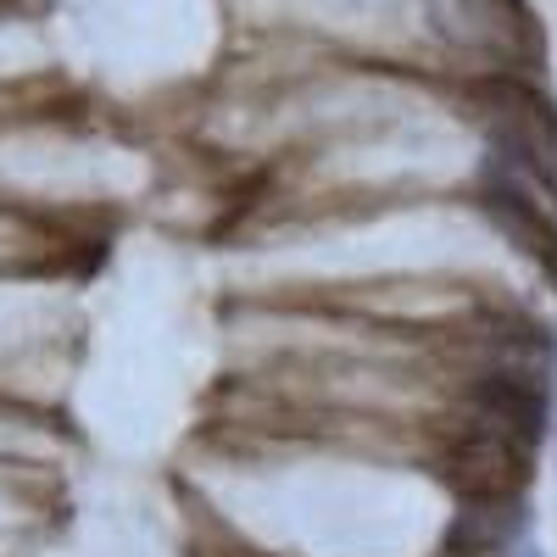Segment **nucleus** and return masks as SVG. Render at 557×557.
I'll list each match as a JSON object with an SVG mask.
<instances>
[{"label": "nucleus", "instance_id": "f257e3e1", "mask_svg": "<svg viewBox=\"0 0 557 557\" xmlns=\"http://www.w3.org/2000/svg\"><path fill=\"white\" fill-rule=\"evenodd\" d=\"M519 557H541V552H535V546H524V552H519Z\"/></svg>", "mask_w": 557, "mask_h": 557}]
</instances>
